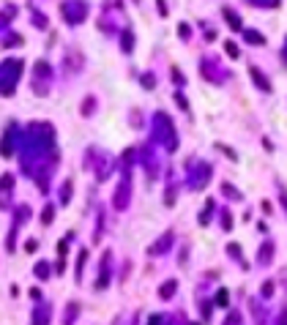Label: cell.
<instances>
[{
    "label": "cell",
    "mask_w": 287,
    "mask_h": 325,
    "mask_svg": "<svg viewBox=\"0 0 287 325\" xmlns=\"http://www.w3.org/2000/svg\"><path fill=\"white\" fill-rule=\"evenodd\" d=\"M252 77H254V82L260 85L262 90H271V85H268V79H262V74L257 71V68H252Z\"/></svg>",
    "instance_id": "obj_1"
},
{
    "label": "cell",
    "mask_w": 287,
    "mask_h": 325,
    "mask_svg": "<svg viewBox=\"0 0 287 325\" xmlns=\"http://www.w3.org/2000/svg\"><path fill=\"white\" fill-rule=\"evenodd\" d=\"M244 36H246V41H252V44H266V38H262L257 30H246Z\"/></svg>",
    "instance_id": "obj_2"
},
{
    "label": "cell",
    "mask_w": 287,
    "mask_h": 325,
    "mask_svg": "<svg viewBox=\"0 0 287 325\" xmlns=\"http://www.w3.org/2000/svg\"><path fill=\"white\" fill-rule=\"evenodd\" d=\"M249 3H254V5H266V8H276L279 0H249Z\"/></svg>",
    "instance_id": "obj_3"
},
{
    "label": "cell",
    "mask_w": 287,
    "mask_h": 325,
    "mask_svg": "<svg viewBox=\"0 0 287 325\" xmlns=\"http://www.w3.org/2000/svg\"><path fill=\"white\" fill-rule=\"evenodd\" d=\"M268 260H271V243L260 249V263H268Z\"/></svg>",
    "instance_id": "obj_4"
},
{
    "label": "cell",
    "mask_w": 287,
    "mask_h": 325,
    "mask_svg": "<svg viewBox=\"0 0 287 325\" xmlns=\"http://www.w3.org/2000/svg\"><path fill=\"white\" fill-rule=\"evenodd\" d=\"M224 16H227V19H230V25H232V27H241V19H238V16H236V14H232V11H230V8H227V11H224Z\"/></svg>",
    "instance_id": "obj_5"
},
{
    "label": "cell",
    "mask_w": 287,
    "mask_h": 325,
    "mask_svg": "<svg viewBox=\"0 0 287 325\" xmlns=\"http://www.w3.org/2000/svg\"><path fill=\"white\" fill-rule=\"evenodd\" d=\"M172 290H175V282H167L162 287V295H164V298H170V295H172Z\"/></svg>",
    "instance_id": "obj_6"
},
{
    "label": "cell",
    "mask_w": 287,
    "mask_h": 325,
    "mask_svg": "<svg viewBox=\"0 0 287 325\" xmlns=\"http://www.w3.org/2000/svg\"><path fill=\"white\" fill-rule=\"evenodd\" d=\"M224 49L230 52V57H238V46L232 44V41H227V44H224Z\"/></svg>",
    "instance_id": "obj_7"
},
{
    "label": "cell",
    "mask_w": 287,
    "mask_h": 325,
    "mask_svg": "<svg viewBox=\"0 0 287 325\" xmlns=\"http://www.w3.org/2000/svg\"><path fill=\"white\" fill-rule=\"evenodd\" d=\"M274 293V284L271 282H268V284H262V295H266V298H268V295H271Z\"/></svg>",
    "instance_id": "obj_8"
},
{
    "label": "cell",
    "mask_w": 287,
    "mask_h": 325,
    "mask_svg": "<svg viewBox=\"0 0 287 325\" xmlns=\"http://www.w3.org/2000/svg\"><path fill=\"white\" fill-rule=\"evenodd\" d=\"M279 325H287V315H282V323H279Z\"/></svg>",
    "instance_id": "obj_9"
}]
</instances>
